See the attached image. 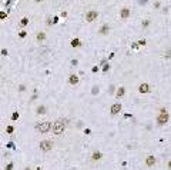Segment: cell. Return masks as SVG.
<instances>
[{"label":"cell","instance_id":"1","mask_svg":"<svg viewBox=\"0 0 171 170\" xmlns=\"http://www.w3.org/2000/svg\"><path fill=\"white\" fill-rule=\"evenodd\" d=\"M66 130V125L63 120H57L56 123L53 125V134L54 136H61L63 133Z\"/></svg>","mask_w":171,"mask_h":170},{"label":"cell","instance_id":"2","mask_svg":"<svg viewBox=\"0 0 171 170\" xmlns=\"http://www.w3.org/2000/svg\"><path fill=\"white\" fill-rule=\"evenodd\" d=\"M36 129H37L40 133H47V131L51 129V123L50 122H41V123H37Z\"/></svg>","mask_w":171,"mask_h":170},{"label":"cell","instance_id":"3","mask_svg":"<svg viewBox=\"0 0 171 170\" xmlns=\"http://www.w3.org/2000/svg\"><path fill=\"white\" fill-rule=\"evenodd\" d=\"M53 149V142L51 140H41L40 142V150L41 152H50Z\"/></svg>","mask_w":171,"mask_h":170},{"label":"cell","instance_id":"4","mask_svg":"<svg viewBox=\"0 0 171 170\" xmlns=\"http://www.w3.org/2000/svg\"><path fill=\"white\" fill-rule=\"evenodd\" d=\"M97 17H98V13H97L96 10H90V11L86 13V22L91 23V22H94Z\"/></svg>","mask_w":171,"mask_h":170},{"label":"cell","instance_id":"5","mask_svg":"<svg viewBox=\"0 0 171 170\" xmlns=\"http://www.w3.org/2000/svg\"><path fill=\"white\" fill-rule=\"evenodd\" d=\"M157 122H158V125H160V126L165 125V123L168 122V113L163 110V112L160 113V116H158V119H157Z\"/></svg>","mask_w":171,"mask_h":170},{"label":"cell","instance_id":"6","mask_svg":"<svg viewBox=\"0 0 171 170\" xmlns=\"http://www.w3.org/2000/svg\"><path fill=\"white\" fill-rule=\"evenodd\" d=\"M120 110H121V104H120V103H114L113 106H111V110H110V113L114 116V114L120 113Z\"/></svg>","mask_w":171,"mask_h":170},{"label":"cell","instance_id":"7","mask_svg":"<svg viewBox=\"0 0 171 170\" xmlns=\"http://www.w3.org/2000/svg\"><path fill=\"white\" fill-rule=\"evenodd\" d=\"M138 91H140V93H148V91H150V86H148L147 83H142V85H140V87H138Z\"/></svg>","mask_w":171,"mask_h":170},{"label":"cell","instance_id":"8","mask_svg":"<svg viewBox=\"0 0 171 170\" xmlns=\"http://www.w3.org/2000/svg\"><path fill=\"white\" fill-rule=\"evenodd\" d=\"M108 32H110V26H108V24H104V26L100 29V34H103V36L108 34Z\"/></svg>","mask_w":171,"mask_h":170},{"label":"cell","instance_id":"9","mask_svg":"<svg viewBox=\"0 0 171 170\" xmlns=\"http://www.w3.org/2000/svg\"><path fill=\"white\" fill-rule=\"evenodd\" d=\"M145 163H147V166H150V167L154 166L155 165V157H154V156H148L147 160H145Z\"/></svg>","mask_w":171,"mask_h":170},{"label":"cell","instance_id":"10","mask_svg":"<svg viewBox=\"0 0 171 170\" xmlns=\"http://www.w3.org/2000/svg\"><path fill=\"white\" fill-rule=\"evenodd\" d=\"M68 83H70V85H77V83H79V77L71 74V76L68 77Z\"/></svg>","mask_w":171,"mask_h":170},{"label":"cell","instance_id":"11","mask_svg":"<svg viewBox=\"0 0 171 170\" xmlns=\"http://www.w3.org/2000/svg\"><path fill=\"white\" fill-rule=\"evenodd\" d=\"M100 159H101V153H100V152H94L93 156H91V160L97 162V160H100Z\"/></svg>","mask_w":171,"mask_h":170},{"label":"cell","instance_id":"12","mask_svg":"<svg viewBox=\"0 0 171 170\" xmlns=\"http://www.w3.org/2000/svg\"><path fill=\"white\" fill-rule=\"evenodd\" d=\"M130 16V10H128V9H127V7H125V9H123V10H121V17H128Z\"/></svg>","mask_w":171,"mask_h":170},{"label":"cell","instance_id":"13","mask_svg":"<svg viewBox=\"0 0 171 170\" xmlns=\"http://www.w3.org/2000/svg\"><path fill=\"white\" fill-rule=\"evenodd\" d=\"M36 112H37V114H44L46 113V107H44V106H39Z\"/></svg>","mask_w":171,"mask_h":170},{"label":"cell","instance_id":"14","mask_svg":"<svg viewBox=\"0 0 171 170\" xmlns=\"http://www.w3.org/2000/svg\"><path fill=\"white\" fill-rule=\"evenodd\" d=\"M124 93H125V91H124V87H120V89H118V91H117V94H115V96H117V97H118V99H120V97H123V96H124Z\"/></svg>","mask_w":171,"mask_h":170},{"label":"cell","instance_id":"15","mask_svg":"<svg viewBox=\"0 0 171 170\" xmlns=\"http://www.w3.org/2000/svg\"><path fill=\"white\" fill-rule=\"evenodd\" d=\"M36 39H37V40H44V39H46V34L43 33V32H40V33H37Z\"/></svg>","mask_w":171,"mask_h":170},{"label":"cell","instance_id":"16","mask_svg":"<svg viewBox=\"0 0 171 170\" xmlns=\"http://www.w3.org/2000/svg\"><path fill=\"white\" fill-rule=\"evenodd\" d=\"M71 46H73V47H79V46H80V40L79 39L71 40Z\"/></svg>","mask_w":171,"mask_h":170},{"label":"cell","instance_id":"17","mask_svg":"<svg viewBox=\"0 0 171 170\" xmlns=\"http://www.w3.org/2000/svg\"><path fill=\"white\" fill-rule=\"evenodd\" d=\"M27 23H28V19H27V17H24V19H22V26H26Z\"/></svg>","mask_w":171,"mask_h":170},{"label":"cell","instance_id":"18","mask_svg":"<svg viewBox=\"0 0 171 170\" xmlns=\"http://www.w3.org/2000/svg\"><path fill=\"white\" fill-rule=\"evenodd\" d=\"M93 93H94V94H96V93H98V87H97V86H94V87H93Z\"/></svg>","mask_w":171,"mask_h":170},{"label":"cell","instance_id":"19","mask_svg":"<svg viewBox=\"0 0 171 170\" xmlns=\"http://www.w3.org/2000/svg\"><path fill=\"white\" fill-rule=\"evenodd\" d=\"M11 169H13V163H10V165L7 166V170H11Z\"/></svg>","mask_w":171,"mask_h":170},{"label":"cell","instance_id":"20","mask_svg":"<svg viewBox=\"0 0 171 170\" xmlns=\"http://www.w3.org/2000/svg\"><path fill=\"white\" fill-rule=\"evenodd\" d=\"M138 44H141V46H144V44H145V42H144V40H140V42H138Z\"/></svg>","mask_w":171,"mask_h":170},{"label":"cell","instance_id":"21","mask_svg":"<svg viewBox=\"0 0 171 170\" xmlns=\"http://www.w3.org/2000/svg\"><path fill=\"white\" fill-rule=\"evenodd\" d=\"M26 36V32H20V37H24Z\"/></svg>","mask_w":171,"mask_h":170},{"label":"cell","instance_id":"22","mask_svg":"<svg viewBox=\"0 0 171 170\" xmlns=\"http://www.w3.org/2000/svg\"><path fill=\"white\" fill-rule=\"evenodd\" d=\"M34 1H37V3H40V1H44V0H34Z\"/></svg>","mask_w":171,"mask_h":170},{"label":"cell","instance_id":"23","mask_svg":"<svg viewBox=\"0 0 171 170\" xmlns=\"http://www.w3.org/2000/svg\"><path fill=\"white\" fill-rule=\"evenodd\" d=\"M36 170H41V169H40V167H39V169H36Z\"/></svg>","mask_w":171,"mask_h":170}]
</instances>
